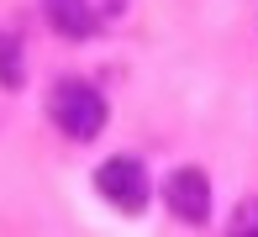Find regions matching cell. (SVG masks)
I'll list each match as a JSON object with an SVG mask.
<instances>
[{
    "instance_id": "obj_1",
    "label": "cell",
    "mask_w": 258,
    "mask_h": 237,
    "mask_svg": "<svg viewBox=\"0 0 258 237\" xmlns=\"http://www.w3.org/2000/svg\"><path fill=\"white\" fill-rule=\"evenodd\" d=\"M48 111H53L58 132L74 137V142L100 137V127H105V100H100V90H95V85H85V79H63V85L53 90Z\"/></svg>"
},
{
    "instance_id": "obj_2",
    "label": "cell",
    "mask_w": 258,
    "mask_h": 237,
    "mask_svg": "<svg viewBox=\"0 0 258 237\" xmlns=\"http://www.w3.org/2000/svg\"><path fill=\"white\" fill-rule=\"evenodd\" d=\"M95 190L116 211H126V216H137V211L148 206V174H143L137 158H105L95 169Z\"/></svg>"
},
{
    "instance_id": "obj_3",
    "label": "cell",
    "mask_w": 258,
    "mask_h": 237,
    "mask_svg": "<svg viewBox=\"0 0 258 237\" xmlns=\"http://www.w3.org/2000/svg\"><path fill=\"white\" fill-rule=\"evenodd\" d=\"M163 200H169V211L184 221V227H201L211 216V180L195 163H184V169L169 174V185H163Z\"/></svg>"
},
{
    "instance_id": "obj_4",
    "label": "cell",
    "mask_w": 258,
    "mask_h": 237,
    "mask_svg": "<svg viewBox=\"0 0 258 237\" xmlns=\"http://www.w3.org/2000/svg\"><path fill=\"white\" fill-rule=\"evenodd\" d=\"M48 21L58 37H90V27H95L85 0H48Z\"/></svg>"
},
{
    "instance_id": "obj_5",
    "label": "cell",
    "mask_w": 258,
    "mask_h": 237,
    "mask_svg": "<svg viewBox=\"0 0 258 237\" xmlns=\"http://www.w3.org/2000/svg\"><path fill=\"white\" fill-rule=\"evenodd\" d=\"M0 85L6 90L21 85V42L11 37V32H0Z\"/></svg>"
}]
</instances>
